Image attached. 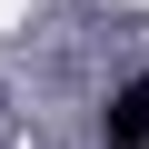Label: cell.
Returning <instances> with one entry per match:
<instances>
[{"instance_id": "6da1fadb", "label": "cell", "mask_w": 149, "mask_h": 149, "mask_svg": "<svg viewBox=\"0 0 149 149\" xmlns=\"http://www.w3.org/2000/svg\"><path fill=\"white\" fill-rule=\"evenodd\" d=\"M100 129H109V149H139V139H149V80H139V90H119Z\"/></svg>"}]
</instances>
